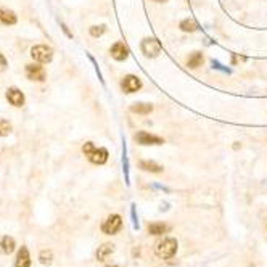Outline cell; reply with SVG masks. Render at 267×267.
Wrapping results in <instances>:
<instances>
[{"instance_id":"6da1fadb","label":"cell","mask_w":267,"mask_h":267,"mask_svg":"<svg viewBox=\"0 0 267 267\" xmlns=\"http://www.w3.org/2000/svg\"><path fill=\"white\" fill-rule=\"evenodd\" d=\"M155 253H156L158 258L161 259H171L172 256L177 253V242L176 238H163L155 245Z\"/></svg>"},{"instance_id":"7a4b0ae2","label":"cell","mask_w":267,"mask_h":267,"mask_svg":"<svg viewBox=\"0 0 267 267\" xmlns=\"http://www.w3.org/2000/svg\"><path fill=\"white\" fill-rule=\"evenodd\" d=\"M82 152L89 158V161L93 164H105L108 159V152L105 148H97L92 142H87L84 147H82Z\"/></svg>"},{"instance_id":"3957f363","label":"cell","mask_w":267,"mask_h":267,"mask_svg":"<svg viewBox=\"0 0 267 267\" xmlns=\"http://www.w3.org/2000/svg\"><path fill=\"white\" fill-rule=\"evenodd\" d=\"M31 55L39 63H50L53 58V50L47 45H36L31 48Z\"/></svg>"},{"instance_id":"277c9868","label":"cell","mask_w":267,"mask_h":267,"mask_svg":"<svg viewBox=\"0 0 267 267\" xmlns=\"http://www.w3.org/2000/svg\"><path fill=\"white\" fill-rule=\"evenodd\" d=\"M122 227V219L119 214H111L110 218L103 222L102 225V230L107 233V235H114V233H118Z\"/></svg>"},{"instance_id":"5b68a950","label":"cell","mask_w":267,"mask_h":267,"mask_svg":"<svg viewBox=\"0 0 267 267\" xmlns=\"http://www.w3.org/2000/svg\"><path fill=\"white\" fill-rule=\"evenodd\" d=\"M142 52L145 53L148 58L158 57L159 52H161V44H159V41H156V39H153V37L145 39V41L142 42Z\"/></svg>"},{"instance_id":"8992f818","label":"cell","mask_w":267,"mask_h":267,"mask_svg":"<svg viewBox=\"0 0 267 267\" xmlns=\"http://www.w3.org/2000/svg\"><path fill=\"white\" fill-rule=\"evenodd\" d=\"M135 140L140 143V145H161L164 143V140L158 135H153V134H148V132H138L135 134Z\"/></svg>"},{"instance_id":"52a82bcc","label":"cell","mask_w":267,"mask_h":267,"mask_svg":"<svg viewBox=\"0 0 267 267\" xmlns=\"http://www.w3.org/2000/svg\"><path fill=\"white\" fill-rule=\"evenodd\" d=\"M26 76L27 79L31 81H37V82H42L45 81V69L39 65H26Z\"/></svg>"},{"instance_id":"ba28073f","label":"cell","mask_w":267,"mask_h":267,"mask_svg":"<svg viewBox=\"0 0 267 267\" xmlns=\"http://www.w3.org/2000/svg\"><path fill=\"white\" fill-rule=\"evenodd\" d=\"M122 90L124 92H127V93H134V92H137L138 89L142 87V82L137 79L135 76H132V74H129V76H126L124 79H122Z\"/></svg>"},{"instance_id":"9c48e42d","label":"cell","mask_w":267,"mask_h":267,"mask_svg":"<svg viewBox=\"0 0 267 267\" xmlns=\"http://www.w3.org/2000/svg\"><path fill=\"white\" fill-rule=\"evenodd\" d=\"M7 98H8V102L13 105V107H23V105H24V95H23V92H21L20 89H16V87L8 89Z\"/></svg>"},{"instance_id":"30bf717a","label":"cell","mask_w":267,"mask_h":267,"mask_svg":"<svg viewBox=\"0 0 267 267\" xmlns=\"http://www.w3.org/2000/svg\"><path fill=\"white\" fill-rule=\"evenodd\" d=\"M110 53H111V57H113L114 60L122 61V60L127 58V55H129V50H127V47L122 42H116L114 45L111 47Z\"/></svg>"},{"instance_id":"8fae6325","label":"cell","mask_w":267,"mask_h":267,"mask_svg":"<svg viewBox=\"0 0 267 267\" xmlns=\"http://www.w3.org/2000/svg\"><path fill=\"white\" fill-rule=\"evenodd\" d=\"M15 267H31V256L26 246H21L15 261Z\"/></svg>"},{"instance_id":"7c38bea8","label":"cell","mask_w":267,"mask_h":267,"mask_svg":"<svg viewBox=\"0 0 267 267\" xmlns=\"http://www.w3.org/2000/svg\"><path fill=\"white\" fill-rule=\"evenodd\" d=\"M16 23V15L12 12V10H5L0 8V24L5 26H12Z\"/></svg>"},{"instance_id":"4fadbf2b","label":"cell","mask_w":267,"mask_h":267,"mask_svg":"<svg viewBox=\"0 0 267 267\" xmlns=\"http://www.w3.org/2000/svg\"><path fill=\"white\" fill-rule=\"evenodd\" d=\"M169 230H171V227L166 224H161V222H155V224L148 225V233H152V235H163V233L169 232Z\"/></svg>"},{"instance_id":"5bb4252c","label":"cell","mask_w":267,"mask_h":267,"mask_svg":"<svg viewBox=\"0 0 267 267\" xmlns=\"http://www.w3.org/2000/svg\"><path fill=\"white\" fill-rule=\"evenodd\" d=\"M132 113H137V114H148L153 111V105L150 103H134L131 107Z\"/></svg>"},{"instance_id":"9a60e30c","label":"cell","mask_w":267,"mask_h":267,"mask_svg":"<svg viewBox=\"0 0 267 267\" xmlns=\"http://www.w3.org/2000/svg\"><path fill=\"white\" fill-rule=\"evenodd\" d=\"M114 251V245H110V243H105L102 245V246L98 248V251H97V259L98 261H105L108 258V256Z\"/></svg>"},{"instance_id":"2e32d148","label":"cell","mask_w":267,"mask_h":267,"mask_svg":"<svg viewBox=\"0 0 267 267\" xmlns=\"http://www.w3.org/2000/svg\"><path fill=\"white\" fill-rule=\"evenodd\" d=\"M0 248H2V251L5 254H10L15 251V240L12 237H3L2 240H0Z\"/></svg>"},{"instance_id":"e0dca14e","label":"cell","mask_w":267,"mask_h":267,"mask_svg":"<svg viewBox=\"0 0 267 267\" xmlns=\"http://www.w3.org/2000/svg\"><path fill=\"white\" fill-rule=\"evenodd\" d=\"M203 65V55L200 53V52H193L190 57H188L187 60V66L188 68H198V66H201Z\"/></svg>"},{"instance_id":"ac0fdd59","label":"cell","mask_w":267,"mask_h":267,"mask_svg":"<svg viewBox=\"0 0 267 267\" xmlns=\"http://www.w3.org/2000/svg\"><path fill=\"white\" fill-rule=\"evenodd\" d=\"M140 169L148 172H161L163 171V166H159L155 161H140Z\"/></svg>"},{"instance_id":"d6986e66","label":"cell","mask_w":267,"mask_h":267,"mask_svg":"<svg viewBox=\"0 0 267 267\" xmlns=\"http://www.w3.org/2000/svg\"><path fill=\"white\" fill-rule=\"evenodd\" d=\"M197 23H195L193 20H183L182 23H180V29L182 31H185V32H193V31H197Z\"/></svg>"},{"instance_id":"ffe728a7","label":"cell","mask_w":267,"mask_h":267,"mask_svg":"<svg viewBox=\"0 0 267 267\" xmlns=\"http://www.w3.org/2000/svg\"><path fill=\"white\" fill-rule=\"evenodd\" d=\"M12 132V124L5 119H0V137H5Z\"/></svg>"},{"instance_id":"44dd1931","label":"cell","mask_w":267,"mask_h":267,"mask_svg":"<svg viewBox=\"0 0 267 267\" xmlns=\"http://www.w3.org/2000/svg\"><path fill=\"white\" fill-rule=\"evenodd\" d=\"M105 32V26L103 24H100V26H92L90 27V34L93 37H100Z\"/></svg>"},{"instance_id":"7402d4cb","label":"cell","mask_w":267,"mask_h":267,"mask_svg":"<svg viewBox=\"0 0 267 267\" xmlns=\"http://www.w3.org/2000/svg\"><path fill=\"white\" fill-rule=\"evenodd\" d=\"M39 258H41L42 264H50V263H52V251H42Z\"/></svg>"},{"instance_id":"603a6c76","label":"cell","mask_w":267,"mask_h":267,"mask_svg":"<svg viewBox=\"0 0 267 267\" xmlns=\"http://www.w3.org/2000/svg\"><path fill=\"white\" fill-rule=\"evenodd\" d=\"M5 68H7V60H5L3 55L0 53V73H2V71H5Z\"/></svg>"},{"instance_id":"cb8c5ba5","label":"cell","mask_w":267,"mask_h":267,"mask_svg":"<svg viewBox=\"0 0 267 267\" xmlns=\"http://www.w3.org/2000/svg\"><path fill=\"white\" fill-rule=\"evenodd\" d=\"M153 2H159L161 3V2H168V0H153Z\"/></svg>"},{"instance_id":"d4e9b609","label":"cell","mask_w":267,"mask_h":267,"mask_svg":"<svg viewBox=\"0 0 267 267\" xmlns=\"http://www.w3.org/2000/svg\"><path fill=\"white\" fill-rule=\"evenodd\" d=\"M108 267H118V266H108Z\"/></svg>"}]
</instances>
